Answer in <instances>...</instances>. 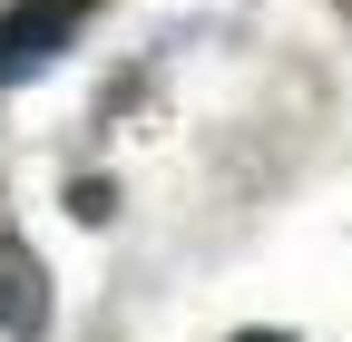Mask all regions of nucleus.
Segmentation results:
<instances>
[{
  "instance_id": "nucleus-1",
  "label": "nucleus",
  "mask_w": 352,
  "mask_h": 342,
  "mask_svg": "<svg viewBox=\"0 0 352 342\" xmlns=\"http://www.w3.org/2000/svg\"><path fill=\"white\" fill-rule=\"evenodd\" d=\"M88 20H98V0H0V89H20L59 49H78Z\"/></svg>"
},
{
  "instance_id": "nucleus-2",
  "label": "nucleus",
  "mask_w": 352,
  "mask_h": 342,
  "mask_svg": "<svg viewBox=\"0 0 352 342\" xmlns=\"http://www.w3.org/2000/svg\"><path fill=\"white\" fill-rule=\"evenodd\" d=\"M50 332V264L0 225V342H39Z\"/></svg>"
},
{
  "instance_id": "nucleus-3",
  "label": "nucleus",
  "mask_w": 352,
  "mask_h": 342,
  "mask_svg": "<svg viewBox=\"0 0 352 342\" xmlns=\"http://www.w3.org/2000/svg\"><path fill=\"white\" fill-rule=\"evenodd\" d=\"M69 216H78V225H108V216H118V186H108V176H69Z\"/></svg>"
},
{
  "instance_id": "nucleus-4",
  "label": "nucleus",
  "mask_w": 352,
  "mask_h": 342,
  "mask_svg": "<svg viewBox=\"0 0 352 342\" xmlns=\"http://www.w3.org/2000/svg\"><path fill=\"white\" fill-rule=\"evenodd\" d=\"M235 342H294V332H235Z\"/></svg>"
},
{
  "instance_id": "nucleus-5",
  "label": "nucleus",
  "mask_w": 352,
  "mask_h": 342,
  "mask_svg": "<svg viewBox=\"0 0 352 342\" xmlns=\"http://www.w3.org/2000/svg\"><path fill=\"white\" fill-rule=\"evenodd\" d=\"M342 10H352V0H342Z\"/></svg>"
}]
</instances>
